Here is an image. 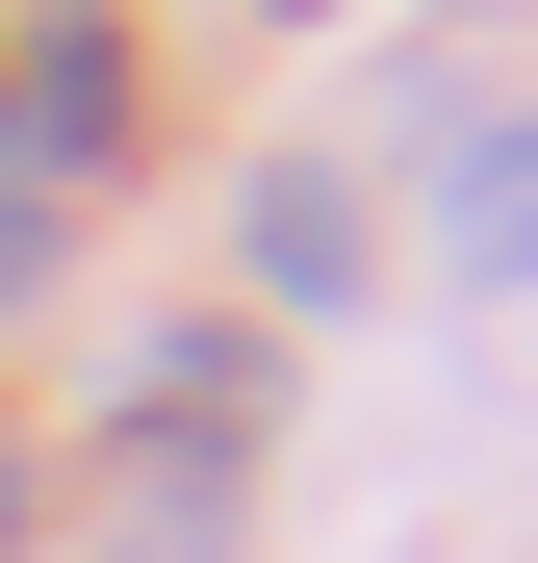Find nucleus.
Masks as SVG:
<instances>
[{"mask_svg": "<svg viewBox=\"0 0 538 563\" xmlns=\"http://www.w3.org/2000/svg\"><path fill=\"white\" fill-rule=\"evenodd\" d=\"M436 256H462V282H538V129L462 179V206H436Z\"/></svg>", "mask_w": 538, "mask_h": 563, "instance_id": "obj_1", "label": "nucleus"}]
</instances>
